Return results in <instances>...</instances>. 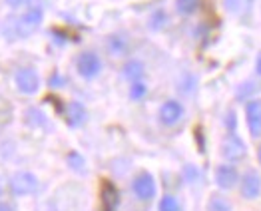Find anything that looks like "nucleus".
Wrapping results in <instances>:
<instances>
[{
	"label": "nucleus",
	"instance_id": "4be33fe9",
	"mask_svg": "<svg viewBox=\"0 0 261 211\" xmlns=\"http://www.w3.org/2000/svg\"><path fill=\"white\" fill-rule=\"evenodd\" d=\"M199 6V0H175V10L184 16H190L194 14Z\"/></svg>",
	"mask_w": 261,
	"mask_h": 211
},
{
	"label": "nucleus",
	"instance_id": "ddd939ff",
	"mask_svg": "<svg viewBox=\"0 0 261 211\" xmlns=\"http://www.w3.org/2000/svg\"><path fill=\"white\" fill-rule=\"evenodd\" d=\"M122 76H124V80H128V82H138V80H144V76H146V66L142 60H138V58H130L128 62L122 66Z\"/></svg>",
	"mask_w": 261,
	"mask_h": 211
},
{
	"label": "nucleus",
	"instance_id": "2eb2a0df",
	"mask_svg": "<svg viewBox=\"0 0 261 211\" xmlns=\"http://www.w3.org/2000/svg\"><path fill=\"white\" fill-rule=\"evenodd\" d=\"M259 84L257 82H253V80H245V82H241L238 86V90H236V98L241 100V102H249L251 98H257V94H259Z\"/></svg>",
	"mask_w": 261,
	"mask_h": 211
},
{
	"label": "nucleus",
	"instance_id": "f03ea898",
	"mask_svg": "<svg viewBox=\"0 0 261 211\" xmlns=\"http://www.w3.org/2000/svg\"><path fill=\"white\" fill-rule=\"evenodd\" d=\"M8 190L14 197H26V195H34L40 190V181L32 171H16L10 179H8Z\"/></svg>",
	"mask_w": 261,
	"mask_h": 211
},
{
	"label": "nucleus",
	"instance_id": "20e7f679",
	"mask_svg": "<svg viewBox=\"0 0 261 211\" xmlns=\"http://www.w3.org/2000/svg\"><path fill=\"white\" fill-rule=\"evenodd\" d=\"M76 72L84 80H96L102 74V58L92 50L80 52L76 58Z\"/></svg>",
	"mask_w": 261,
	"mask_h": 211
},
{
	"label": "nucleus",
	"instance_id": "5701e85b",
	"mask_svg": "<svg viewBox=\"0 0 261 211\" xmlns=\"http://www.w3.org/2000/svg\"><path fill=\"white\" fill-rule=\"evenodd\" d=\"M181 175H184L186 183H197V181L201 179V173H199V169H197L196 166H192V164H188V166L184 168Z\"/></svg>",
	"mask_w": 261,
	"mask_h": 211
},
{
	"label": "nucleus",
	"instance_id": "6e6552de",
	"mask_svg": "<svg viewBox=\"0 0 261 211\" xmlns=\"http://www.w3.org/2000/svg\"><path fill=\"white\" fill-rule=\"evenodd\" d=\"M240 193L245 201H253L261 195V175L255 169H247L240 177Z\"/></svg>",
	"mask_w": 261,
	"mask_h": 211
},
{
	"label": "nucleus",
	"instance_id": "9b49d317",
	"mask_svg": "<svg viewBox=\"0 0 261 211\" xmlns=\"http://www.w3.org/2000/svg\"><path fill=\"white\" fill-rule=\"evenodd\" d=\"M64 118H66V124L70 127H74V129H76V127H82L88 122L86 106L82 104V102H78V100L68 102L64 110Z\"/></svg>",
	"mask_w": 261,
	"mask_h": 211
},
{
	"label": "nucleus",
	"instance_id": "6ab92c4d",
	"mask_svg": "<svg viewBox=\"0 0 261 211\" xmlns=\"http://www.w3.org/2000/svg\"><path fill=\"white\" fill-rule=\"evenodd\" d=\"M26 124H28L30 127H46L48 126L46 116H44L40 110H36V108H30V110L26 112Z\"/></svg>",
	"mask_w": 261,
	"mask_h": 211
},
{
	"label": "nucleus",
	"instance_id": "a878e982",
	"mask_svg": "<svg viewBox=\"0 0 261 211\" xmlns=\"http://www.w3.org/2000/svg\"><path fill=\"white\" fill-rule=\"evenodd\" d=\"M8 2V6H12V8H22L26 2H30V0H6Z\"/></svg>",
	"mask_w": 261,
	"mask_h": 211
},
{
	"label": "nucleus",
	"instance_id": "f8f14e48",
	"mask_svg": "<svg viewBox=\"0 0 261 211\" xmlns=\"http://www.w3.org/2000/svg\"><path fill=\"white\" fill-rule=\"evenodd\" d=\"M106 48L114 58H122L130 52V42H128V36L124 34H110L108 40H106Z\"/></svg>",
	"mask_w": 261,
	"mask_h": 211
},
{
	"label": "nucleus",
	"instance_id": "39448f33",
	"mask_svg": "<svg viewBox=\"0 0 261 211\" xmlns=\"http://www.w3.org/2000/svg\"><path fill=\"white\" fill-rule=\"evenodd\" d=\"M184 116H186V108L184 104L179 102V100H166L164 104L160 106V110H158V120H160V124L166 127H174L177 126L181 120H184Z\"/></svg>",
	"mask_w": 261,
	"mask_h": 211
},
{
	"label": "nucleus",
	"instance_id": "1a4fd4ad",
	"mask_svg": "<svg viewBox=\"0 0 261 211\" xmlns=\"http://www.w3.org/2000/svg\"><path fill=\"white\" fill-rule=\"evenodd\" d=\"M240 171L233 164L225 162V164H219L216 168V173H214V179H216V186L219 190L223 191H229L233 190L238 183H240Z\"/></svg>",
	"mask_w": 261,
	"mask_h": 211
},
{
	"label": "nucleus",
	"instance_id": "cd10ccee",
	"mask_svg": "<svg viewBox=\"0 0 261 211\" xmlns=\"http://www.w3.org/2000/svg\"><path fill=\"white\" fill-rule=\"evenodd\" d=\"M0 211H14V207L8 201H0Z\"/></svg>",
	"mask_w": 261,
	"mask_h": 211
},
{
	"label": "nucleus",
	"instance_id": "dca6fc26",
	"mask_svg": "<svg viewBox=\"0 0 261 211\" xmlns=\"http://www.w3.org/2000/svg\"><path fill=\"white\" fill-rule=\"evenodd\" d=\"M66 164L70 166L72 171H76V173H80V175H86V160H84V155L82 153H78V151H70L68 155H66Z\"/></svg>",
	"mask_w": 261,
	"mask_h": 211
},
{
	"label": "nucleus",
	"instance_id": "bb28decb",
	"mask_svg": "<svg viewBox=\"0 0 261 211\" xmlns=\"http://www.w3.org/2000/svg\"><path fill=\"white\" fill-rule=\"evenodd\" d=\"M255 74L261 78V52L257 54V58H255Z\"/></svg>",
	"mask_w": 261,
	"mask_h": 211
},
{
	"label": "nucleus",
	"instance_id": "c756f323",
	"mask_svg": "<svg viewBox=\"0 0 261 211\" xmlns=\"http://www.w3.org/2000/svg\"><path fill=\"white\" fill-rule=\"evenodd\" d=\"M257 162H259V166H261V144H259V148H257Z\"/></svg>",
	"mask_w": 261,
	"mask_h": 211
},
{
	"label": "nucleus",
	"instance_id": "f3484780",
	"mask_svg": "<svg viewBox=\"0 0 261 211\" xmlns=\"http://www.w3.org/2000/svg\"><path fill=\"white\" fill-rule=\"evenodd\" d=\"M207 211H231V201L221 193H214L207 201Z\"/></svg>",
	"mask_w": 261,
	"mask_h": 211
},
{
	"label": "nucleus",
	"instance_id": "423d86ee",
	"mask_svg": "<svg viewBox=\"0 0 261 211\" xmlns=\"http://www.w3.org/2000/svg\"><path fill=\"white\" fill-rule=\"evenodd\" d=\"M132 193L140 199V201H152L158 193V186L152 173L142 171L132 179Z\"/></svg>",
	"mask_w": 261,
	"mask_h": 211
},
{
	"label": "nucleus",
	"instance_id": "9d476101",
	"mask_svg": "<svg viewBox=\"0 0 261 211\" xmlns=\"http://www.w3.org/2000/svg\"><path fill=\"white\" fill-rule=\"evenodd\" d=\"M245 122L253 140L261 138V98H251L245 102Z\"/></svg>",
	"mask_w": 261,
	"mask_h": 211
},
{
	"label": "nucleus",
	"instance_id": "aec40b11",
	"mask_svg": "<svg viewBox=\"0 0 261 211\" xmlns=\"http://www.w3.org/2000/svg\"><path fill=\"white\" fill-rule=\"evenodd\" d=\"M166 26H168V14H166V10L164 8L153 10L152 16H150V28H152L153 32H160Z\"/></svg>",
	"mask_w": 261,
	"mask_h": 211
},
{
	"label": "nucleus",
	"instance_id": "a211bd4d",
	"mask_svg": "<svg viewBox=\"0 0 261 211\" xmlns=\"http://www.w3.org/2000/svg\"><path fill=\"white\" fill-rule=\"evenodd\" d=\"M132 102H142L146 96H148V84L144 80H138V82H132L130 92H128Z\"/></svg>",
	"mask_w": 261,
	"mask_h": 211
},
{
	"label": "nucleus",
	"instance_id": "f257e3e1",
	"mask_svg": "<svg viewBox=\"0 0 261 211\" xmlns=\"http://www.w3.org/2000/svg\"><path fill=\"white\" fill-rule=\"evenodd\" d=\"M44 20V8L40 2H28L26 10L22 12L18 18H10L6 22L4 34L10 40H18V38H26L30 34H34Z\"/></svg>",
	"mask_w": 261,
	"mask_h": 211
},
{
	"label": "nucleus",
	"instance_id": "7ed1b4c3",
	"mask_svg": "<svg viewBox=\"0 0 261 211\" xmlns=\"http://www.w3.org/2000/svg\"><path fill=\"white\" fill-rule=\"evenodd\" d=\"M219 153L225 162L229 164H238L241 160H245L247 155V146L245 142L241 140L236 131H227L221 140V146H219Z\"/></svg>",
	"mask_w": 261,
	"mask_h": 211
},
{
	"label": "nucleus",
	"instance_id": "0eeeda50",
	"mask_svg": "<svg viewBox=\"0 0 261 211\" xmlns=\"http://www.w3.org/2000/svg\"><path fill=\"white\" fill-rule=\"evenodd\" d=\"M14 84L16 90L24 96H34L40 90V76L34 68H20L14 74Z\"/></svg>",
	"mask_w": 261,
	"mask_h": 211
},
{
	"label": "nucleus",
	"instance_id": "393cba45",
	"mask_svg": "<svg viewBox=\"0 0 261 211\" xmlns=\"http://www.w3.org/2000/svg\"><path fill=\"white\" fill-rule=\"evenodd\" d=\"M64 84H66V78L60 72H54V74L50 76V80H48V86H50V88H64Z\"/></svg>",
	"mask_w": 261,
	"mask_h": 211
},
{
	"label": "nucleus",
	"instance_id": "c85d7f7f",
	"mask_svg": "<svg viewBox=\"0 0 261 211\" xmlns=\"http://www.w3.org/2000/svg\"><path fill=\"white\" fill-rule=\"evenodd\" d=\"M4 191H6V179H4V175L0 173V197L4 195Z\"/></svg>",
	"mask_w": 261,
	"mask_h": 211
},
{
	"label": "nucleus",
	"instance_id": "4468645a",
	"mask_svg": "<svg viewBox=\"0 0 261 211\" xmlns=\"http://www.w3.org/2000/svg\"><path fill=\"white\" fill-rule=\"evenodd\" d=\"M255 0H223V8L231 14V16H247L253 8Z\"/></svg>",
	"mask_w": 261,
	"mask_h": 211
},
{
	"label": "nucleus",
	"instance_id": "412c9836",
	"mask_svg": "<svg viewBox=\"0 0 261 211\" xmlns=\"http://www.w3.org/2000/svg\"><path fill=\"white\" fill-rule=\"evenodd\" d=\"M158 211H184V209H181V203L177 201V197L172 195V193H168V195H164L160 199Z\"/></svg>",
	"mask_w": 261,
	"mask_h": 211
},
{
	"label": "nucleus",
	"instance_id": "b1692460",
	"mask_svg": "<svg viewBox=\"0 0 261 211\" xmlns=\"http://www.w3.org/2000/svg\"><path fill=\"white\" fill-rule=\"evenodd\" d=\"M223 124H225V129H227V131H236V127H238V118H236V112H233V110H229V112L225 114Z\"/></svg>",
	"mask_w": 261,
	"mask_h": 211
}]
</instances>
